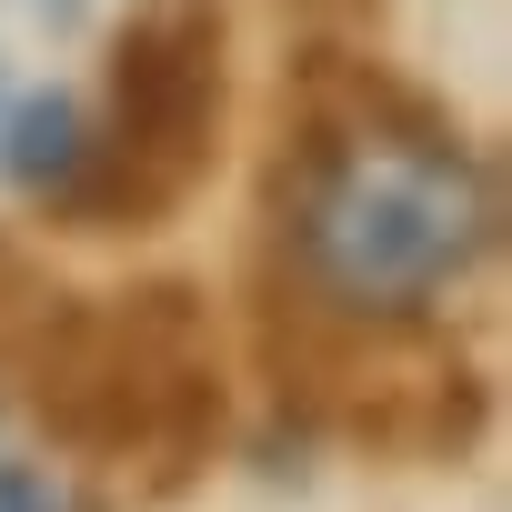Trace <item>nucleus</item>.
<instances>
[{
  "mask_svg": "<svg viewBox=\"0 0 512 512\" xmlns=\"http://www.w3.org/2000/svg\"><path fill=\"white\" fill-rule=\"evenodd\" d=\"M272 241L292 262L282 302L332 322H422L492 251V181L382 61L312 51L272 161Z\"/></svg>",
  "mask_w": 512,
  "mask_h": 512,
  "instance_id": "f257e3e1",
  "label": "nucleus"
},
{
  "mask_svg": "<svg viewBox=\"0 0 512 512\" xmlns=\"http://www.w3.org/2000/svg\"><path fill=\"white\" fill-rule=\"evenodd\" d=\"M31 412L81 462H151L141 492H181L221 432L211 322L191 282H141L111 302H51L21 342Z\"/></svg>",
  "mask_w": 512,
  "mask_h": 512,
  "instance_id": "f03ea898",
  "label": "nucleus"
},
{
  "mask_svg": "<svg viewBox=\"0 0 512 512\" xmlns=\"http://www.w3.org/2000/svg\"><path fill=\"white\" fill-rule=\"evenodd\" d=\"M221 0H141L111 41V131L51 201L71 231H161L221 151Z\"/></svg>",
  "mask_w": 512,
  "mask_h": 512,
  "instance_id": "7ed1b4c3",
  "label": "nucleus"
},
{
  "mask_svg": "<svg viewBox=\"0 0 512 512\" xmlns=\"http://www.w3.org/2000/svg\"><path fill=\"white\" fill-rule=\"evenodd\" d=\"M91 161V121L71 91H31L11 101V121H0V181H11L21 201H61Z\"/></svg>",
  "mask_w": 512,
  "mask_h": 512,
  "instance_id": "20e7f679",
  "label": "nucleus"
},
{
  "mask_svg": "<svg viewBox=\"0 0 512 512\" xmlns=\"http://www.w3.org/2000/svg\"><path fill=\"white\" fill-rule=\"evenodd\" d=\"M51 302H61V292H51V282L21 262L11 241H0V362H21V342H31V322H41Z\"/></svg>",
  "mask_w": 512,
  "mask_h": 512,
  "instance_id": "39448f33",
  "label": "nucleus"
},
{
  "mask_svg": "<svg viewBox=\"0 0 512 512\" xmlns=\"http://www.w3.org/2000/svg\"><path fill=\"white\" fill-rule=\"evenodd\" d=\"M0 512H61V492H51L31 462H0Z\"/></svg>",
  "mask_w": 512,
  "mask_h": 512,
  "instance_id": "423d86ee",
  "label": "nucleus"
}]
</instances>
